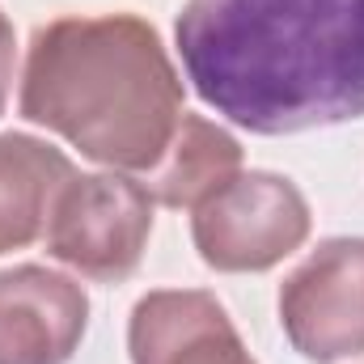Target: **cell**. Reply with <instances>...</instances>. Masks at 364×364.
Returning <instances> with one entry per match:
<instances>
[{
	"label": "cell",
	"mask_w": 364,
	"mask_h": 364,
	"mask_svg": "<svg viewBox=\"0 0 364 364\" xmlns=\"http://www.w3.org/2000/svg\"><path fill=\"white\" fill-rule=\"evenodd\" d=\"M174 34L195 93L255 136L364 119V0H186Z\"/></svg>",
	"instance_id": "cell-1"
},
{
	"label": "cell",
	"mask_w": 364,
	"mask_h": 364,
	"mask_svg": "<svg viewBox=\"0 0 364 364\" xmlns=\"http://www.w3.org/2000/svg\"><path fill=\"white\" fill-rule=\"evenodd\" d=\"M21 114L110 170H153L182 123V81L136 13L60 17L34 30Z\"/></svg>",
	"instance_id": "cell-2"
},
{
	"label": "cell",
	"mask_w": 364,
	"mask_h": 364,
	"mask_svg": "<svg viewBox=\"0 0 364 364\" xmlns=\"http://www.w3.org/2000/svg\"><path fill=\"white\" fill-rule=\"evenodd\" d=\"M157 199L149 186L123 174H81L73 178L47 220V250L64 267L114 284L140 267L153 233Z\"/></svg>",
	"instance_id": "cell-3"
},
{
	"label": "cell",
	"mask_w": 364,
	"mask_h": 364,
	"mask_svg": "<svg viewBox=\"0 0 364 364\" xmlns=\"http://www.w3.org/2000/svg\"><path fill=\"white\" fill-rule=\"evenodd\" d=\"M191 237L216 272H267L309 237V203L284 174L250 170L195 208Z\"/></svg>",
	"instance_id": "cell-4"
},
{
	"label": "cell",
	"mask_w": 364,
	"mask_h": 364,
	"mask_svg": "<svg viewBox=\"0 0 364 364\" xmlns=\"http://www.w3.org/2000/svg\"><path fill=\"white\" fill-rule=\"evenodd\" d=\"M279 326L314 364L364 352V237L322 242L279 288Z\"/></svg>",
	"instance_id": "cell-5"
},
{
	"label": "cell",
	"mask_w": 364,
	"mask_h": 364,
	"mask_svg": "<svg viewBox=\"0 0 364 364\" xmlns=\"http://www.w3.org/2000/svg\"><path fill=\"white\" fill-rule=\"evenodd\" d=\"M90 326V296L47 267L0 272V364H68Z\"/></svg>",
	"instance_id": "cell-6"
},
{
	"label": "cell",
	"mask_w": 364,
	"mask_h": 364,
	"mask_svg": "<svg viewBox=\"0 0 364 364\" xmlns=\"http://www.w3.org/2000/svg\"><path fill=\"white\" fill-rule=\"evenodd\" d=\"M132 364H255L225 305L199 288H157L136 301Z\"/></svg>",
	"instance_id": "cell-7"
},
{
	"label": "cell",
	"mask_w": 364,
	"mask_h": 364,
	"mask_svg": "<svg viewBox=\"0 0 364 364\" xmlns=\"http://www.w3.org/2000/svg\"><path fill=\"white\" fill-rule=\"evenodd\" d=\"M77 178L73 161L26 132L0 136V255L26 250L47 233L60 191Z\"/></svg>",
	"instance_id": "cell-8"
},
{
	"label": "cell",
	"mask_w": 364,
	"mask_h": 364,
	"mask_svg": "<svg viewBox=\"0 0 364 364\" xmlns=\"http://www.w3.org/2000/svg\"><path fill=\"white\" fill-rule=\"evenodd\" d=\"M242 174V144L203 114H182L161 161L149 170V195L166 208H199Z\"/></svg>",
	"instance_id": "cell-9"
},
{
	"label": "cell",
	"mask_w": 364,
	"mask_h": 364,
	"mask_svg": "<svg viewBox=\"0 0 364 364\" xmlns=\"http://www.w3.org/2000/svg\"><path fill=\"white\" fill-rule=\"evenodd\" d=\"M13 68H17V38H13V26H9V17L0 13V114H4V106H9Z\"/></svg>",
	"instance_id": "cell-10"
}]
</instances>
